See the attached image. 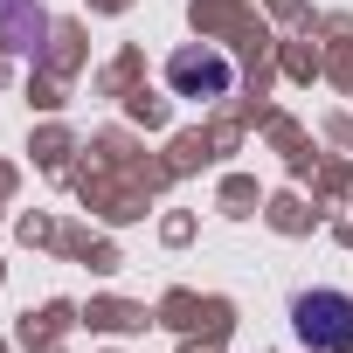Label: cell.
I'll list each match as a JSON object with an SVG mask.
<instances>
[{
	"label": "cell",
	"instance_id": "2",
	"mask_svg": "<svg viewBox=\"0 0 353 353\" xmlns=\"http://www.w3.org/2000/svg\"><path fill=\"white\" fill-rule=\"evenodd\" d=\"M166 83H173V97H229L236 90V63L222 56V49H208V42H188V49H173L166 56Z\"/></svg>",
	"mask_w": 353,
	"mask_h": 353
},
{
	"label": "cell",
	"instance_id": "3",
	"mask_svg": "<svg viewBox=\"0 0 353 353\" xmlns=\"http://www.w3.org/2000/svg\"><path fill=\"white\" fill-rule=\"evenodd\" d=\"M0 35H8V42L28 56V49H42V14L21 8V0H0Z\"/></svg>",
	"mask_w": 353,
	"mask_h": 353
},
{
	"label": "cell",
	"instance_id": "1",
	"mask_svg": "<svg viewBox=\"0 0 353 353\" xmlns=\"http://www.w3.org/2000/svg\"><path fill=\"white\" fill-rule=\"evenodd\" d=\"M291 325L312 353H346L353 346V298L346 291H305L291 305Z\"/></svg>",
	"mask_w": 353,
	"mask_h": 353
}]
</instances>
